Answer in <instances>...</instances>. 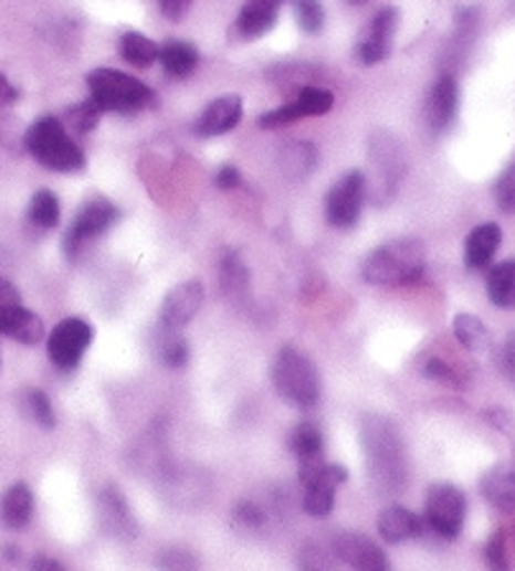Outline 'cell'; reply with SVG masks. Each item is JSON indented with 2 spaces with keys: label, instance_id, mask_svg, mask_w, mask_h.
I'll use <instances>...</instances> for the list:
<instances>
[{
  "label": "cell",
  "instance_id": "6da1fadb",
  "mask_svg": "<svg viewBox=\"0 0 515 571\" xmlns=\"http://www.w3.org/2000/svg\"><path fill=\"white\" fill-rule=\"evenodd\" d=\"M360 442L378 493H401L409 483V454L398 429L386 416L365 413L360 421Z\"/></svg>",
  "mask_w": 515,
  "mask_h": 571
},
{
  "label": "cell",
  "instance_id": "7a4b0ae2",
  "mask_svg": "<svg viewBox=\"0 0 515 571\" xmlns=\"http://www.w3.org/2000/svg\"><path fill=\"white\" fill-rule=\"evenodd\" d=\"M427 268V253L417 237H396L378 245L362 261V278L370 286H411L419 284Z\"/></svg>",
  "mask_w": 515,
  "mask_h": 571
},
{
  "label": "cell",
  "instance_id": "3957f363",
  "mask_svg": "<svg viewBox=\"0 0 515 571\" xmlns=\"http://www.w3.org/2000/svg\"><path fill=\"white\" fill-rule=\"evenodd\" d=\"M90 101L95 103L99 113H120L136 115L144 110H154L159 105V95L154 93L146 82H140L130 74L111 67H97L87 74Z\"/></svg>",
  "mask_w": 515,
  "mask_h": 571
},
{
  "label": "cell",
  "instance_id": "277c9868",
  "mask_svg": "<svg viewBox=\"0 0 515 571\" xmlns=\"http://www.w3.org/2000/svg\"><path fill=\"white\" fill-rule=\"evenodd\" d=\"M23 146L33 156V161L56 173H74L87 167L85 151L66 134L64 123L54 115L33 120L23 136Z\"/></svg>",
  "mask_w": 515,
  "mask_h": 571
},
{
  "label": "cell",
  "instance_id": "5b68a950",
  "mask_svg": "<svg viewBox=\"0 0 515 571\" xmlns=\"http://www.w3.org/2000/svg\"><path fill=\"white\" fill-rule=\"evenodd\" d=\"M271 380L281 399L296 405V409L309 411L322 399V380L317 366L298 347H281L276 358H273Z\"/></svg>",
  "mask_w": 515,
  "mask_h": 571
},
{
  "label": "cell",
  "instance_id": "8992f818",
  "mask_svg": "<svg viewBox=\"0 0 515 571\" xmlns=\"http://www.w3.org/2000/svg\"><path fill=\"white\" fill-rule=\"evenodd\" d=\"M368 159L372 169V181H368V200L376 204H386L403 187L406 173H409V151L403 140L390 130H376L370 136Z\"/></svg>",
  "mask_w": 515,
  "mask_h": 571
},
{
  "label": "cell",
  "instance_id": "52a82bcc",
  "mask_svg": "<svg viewBox=\"0 0 515 571\" xmlns=\"http://www.w3.org/2000/svg\"><path fill=\"white\" fill-rule=\"evenodd\" d=\"M120 220V210L105 197H93L80 207V212L74 214L70 230L64 235V255L72 263L80 258L82 251L93 243V240L103 237L107 230L115 228V222Z\"/></svg>",
  "mask_w": 515,
  "mask_h": 571
},
{
  "label": "cell",
  "instance_id": "ba28073f",
  "mask_svg": "<svg viewBox=\"0 0 515 571\" xmlns=\"http://www.w3.org/2000/svg\"><path fill=\"white\" fill-rule=\"evenodd\" d=\"M464 518H467V498L460 487L439 483L429 487L423 500V524L444 541H454L462 533Z\"/></svg>",
  "mask_w": 515,
  "mask_h": 571
},
{
  "label": "cell",
  "instance_id": "9c48e42d",
  "mask_svg": "<svg viewBox=\"0 0 515 571\" xmlns=\"http://www.w3.org/2000/svg\"><path fill=\"white\" fill-rule=\"evenodd\" d=\"M365 202H368V173L353 169L332 184L324 200V214L332 228L353 230L362 218Z\"/></svg>",
  "mask_w": 515,
  "mask_h": 571
},
{
  "label": "cell",
  "instance_id": "30bf717a",
  "mask_svg": "<svg viewBox=\"0 0 515 571\" xmlns=\"http://www.w3.org/2000/svg\"><path fill=\"white\" fill-rule=\"evenodd\" d=\"M95 339V329L87 319L82 317H66L52 329L46 339V355L52 366L62 372L74 370L85 358Z\"/></svg>",
  "mask_w": 515,
  "mask_h": 571
},
{
  "label": "cell",
  "instance_id": "8fae6325",
  "mask_svg": "<svg viewBox=\"0 0 515 571\" xmlns=\"http://www.w3.org/2000/svg\"><path fill=\"white\" fill-rule=\"evenodd\" d=\"M298 477L304 483V512L312 518H327L335 510L337 487L347 483V469L339 465H312L298 467Z\"/></svg>",
  "mask_w": 515,
  "mask_h": 571
},
{
  "label": "cell",
  "instance_id": "7c38bea8",
  "mask_svg": "<svg viewBox=\"0 0 515 571\" xmlns=\"http://www.w3.org/2000/svg\"><path fill=\"white\" fill-rule=\"evenodd\" d=\"M332 105H335V95H332L329 89L304 85L286 105L276 107V110L263 113L261 118H258V128L263 130L288 128L304 118H319V115H327L332 110Z\"/></svg>",
  "mask_w": 515,
  "mask_h": 571
},
{
  "label": "cell",
  "instance_id": "4fadbf2b",
  "mask_svg": "<svg viewBox=\"0 0 515 571\" xmlns=\"http://www.w3.org/2000/svg\"><path fill=\"white\" fill-rule=\"evenodd\" d=\"M460 115V82L454 72H442L423 103V126L431 136H444Z\"/></svg>",
  "mask_w": 515,
  "mask_h": 571
},
{
  "label": "cell",
  "instance_id": "5bb4252c",
  "mask_svg": "<svg viewBox=\"0 0 515 571\" xmlns=\"http://www.w3.org/2000/svg\"><path fill=\"white\" fill-rule=\"evenodd\" d=\"M398 21H401V15H398L396 8H380V11L372 15L362 39L357 41V64H362V67H376V64L388 60L390 49H393Z\"/></svg>",
  "mask_w": 515,
  "mask_h": 571
},
{
  "label": "cell",
  "instance_id": "9a60e30c",
  "mask_svg": "<svg viewBox=\"0 0 515 571\" xmlns=\"http://www.w3.org/2000/svg\"><path fill=\"white\" fill-rule=\"evenodd\" d=\"M332 553L353 571H393L386 551H380V546L362 533H337L332 538Z\"/></svg>",
  "mask_w": 515,
  "mask_h": 571
},
{
  "label": "cell",
  "instance_id": "2e32d148",
  "mask_svg": "<svg viewBox=\"0 0 515 571\" xmlns=\"http://www.w3.org/2000/svg\"><path fill=\"white\" fill-rule=\"evenodd\" d=\"M202 304H204L202 281L192 278V281H185V284L174 286L161 302L159 327L177 329V332H181V329L197 317V311L202 309Z\"/></svg>",
  "mask_w": 515,
  "mask_h": 571
},
{
  "label": "cell",
  "instance_id": "e0dca14e",
  "mask_svg": "<svg viewBox=\"0 0 515 571\" xmlns=\"http://www.w3.org/2000/svg\"><path fill=\"white\" fill-rule=\"evenodd\" d=\"M243 120V97L240 95H220L199 113L195 130L199 138H218L230 134Z\"/></svg>",
  "mask_w": 515,
  "mask_h": 571
},
{
  "label": "cell",
  "instance_id": "ac0fdd59",
  "mask_svg": "<svg viewBox=\"0 0 515 571\" xmlns=\"http://www.w3.org/2000/svg\"><path fill=\"white\" fill-rule=\"evenodd\" d=\"M286 0H245V6L240 8L232 23V34L240 41H253L269 34L276 27L281 8Z\"/></svg>",
  "mask_w": 515,
  "mask_h": 571
},
{
  "label": "cell",
  "instance_id": "d6986e66",
  "mask_svg": "<svg viewBox=\"0 0 515 571\" xmlns=\"http://www.w3.org/2000/svg\"><path fill=\"white\" fill-rule=\"evenodd\" d=\"M378 533L386 543L398 546L411 541V538H421L427 533V524L417 512L403 508V505H390L378 516Z\"/></svg>",
  "mask_w": 515,
  "mask_h": 571
},
{
  "label": "cell",
  "instance_id": "ffe728a7",
  "mask_svg": "<svg viewBox=\"0 0 515 571\" xmlns=\"http://www.w3.org/2000/svg\"><path fill=\"white\" fill-rule=\"evenodd\" d=\"M220 292L232 306H245L251 302V271L238 251H228L218 271Z\"/></svg>",
  "mask_w": 515,
  "mask_h": 571
},
{
  "label": "cell",
  "instance_id": "44dd1931",
  "mask_svg": "<svg viewBox=\"0 0 515 571\" xmlns=\"http://www.w3.org/2000/svg\"><path fill=\"white\" fill-rule=\"evenodd\" d=\"M503 243V230L497 222H483L472 228L464 240V266L470 271H485L493 263L497 247Z\"/></svg>",
  "mask_w": 515,
  "mask_h": 571
},
{
  "label": "cell",
  "instance_id": "7402d4cb",
  "mask_svg": "<svg viewBox=\"0 0 515 571\" xmlns=\"http://www.w3.org/2000/svg\"><path fill=\"white\" fill-rule=\"evenodd\" d=\"M0 335L19 339L21 345H36L44 339V321L23 304L0 306Z\"/></svg>",
  "mask_w": 515,
  "mask_h": 571
},
{
  "label": "cell",
  "instance_id": "603a6c76",
  "mask_svg": "<svg viewBox=\"0 0 515 571\" xmlns=\"http://www.w3.org/2000/svg\"><path fill=\"white\" fill-rule=\"evenodd\" d=\"M319 151L312 140H288L278 151V169L291 181H304L317 169Z\"/></svg>",
  "mask_w": 515,
  "mask_h": 571
},
{
  "label": "cell",
  "instance_id": "cb8c5ba5",
  "mask_svg": "<svg viewBox=\"0 0 515 571\" xmlns=\"http://www.w3.org/2000/svg\"><path fill=\"white\" fill-rule=\"evenodd\" d=\"M480 493L497 510H515V465L487 469L480 479Z\"/></svg>",
  "mask_w": 515,
  "mask_h": 571
},
{
  "label": "cell",
  "instance_id": "d4e9b609",
  "mask_svg": "<svg viewBox=\"0 0 515 571\" xmlns=\"http://www.w3.org/2000/svg\"><path fill=\"white\" fill-rule=\"evenodd\" d=\"M33 518V493L27 483H13L0 498V520L11 531L27 528Z\"/></svg>",
  "mask_w": 515,
  "mask_h": 571
},
{
  "label": "cell",
  "instance_id": "484cf974",
  "mask_svg": "<svg viewBox=\"0 0 515 571\" xmlns=\"http://www.w3.org/2000/svg\"><path fill=\"white\" fill-rule=\"evenodd\" d=\"M159 64L166 77L187 80L199 67V52L189 41L171 39L159 49Z\"/></svg>",
  "mask_w": 515,
  "mask_h": 571
},
{
  "label": "cell",
  "instance_id": "4316f807",
  "mask_svg": "<svg viewBox=\"0 0 515 571\" xmlns=\"http://www.w3.org/2000/svg\"><path fill=\"white\" fill-rule=\"evenodd\" d=\"M288 450L302 467L319 465L324 457V434L314 421H302L288 436Z\"/></svg>",
  "mask_w": 515,
  "mask_h": 571
},
{
  "label": "cell",
  "instance_id": "83f0119b",
  "mask_svg": "<svg viewBox=\"0 0 515 571\" xmlns=\"http://www.w3.org/2000/svg\"><path fill=\"white\" fill-rule=\"evenodd\" d=\"M487 299L493 302L497 309H515V258L495 263L487 271Z\"/></svg>",
  "mask_w": 515,
  "mask_h": 571
},
{
  "label": "cell",
  "instance_id": "f1b7e54d",
  "mask_svg": "<svg viewBox=\"0 0 515 571\" xmlns=\"http://www.w3.org/2000/svg\"><path fill=\"white\" fill-rule=\"evenodd\" d=\"M454 339L464 350L470 352H487L493 347V335L483 319H477L475 314H456L452 321Z\"/></svg>",
  "mask_w": 515,
  "mask_h": 571
},
{
  "label": "cell",
  "instance_id": "f546056e",
  "mask_svg": "<svg viewBox=\"0 0 515 571\" xmlns=\"http://www.w3.org/2000/svg\"><path fill=\"white\" fill-rule=\"evenodd\" d=\"M159 49L161 46L151 36L140 34V31H128L120 36V56L138 70H148L159 62Z\"/></svg>",
  "mask_w": 515,
  "mask_h": 571
},
{
  "label": "cell",
  "instance_id": "4dcf8cb0",
  "mask_svg": "<svg viewBox=\"0 0 515 571\" xmlns=\"http://www.w3.org/2000/svg\"><path fill=\"white\" fill-rule=\"evenodd\" d=\"M27 218L33 228L54 230L60 225V218H62L60 197H56L52 189H39V192L31 197Z\"/></svg>",
  "mask_w": 515,
  "mask_h": 571
},
{
  "label": "cell",
  "instance_id": "1f68e13d",
  "mask_svg": "<svg viewBox=\"0 0 515 571\" xmlns=\"http://www.w3.org/2000/svg\"><path fill=\"white\" fill-rule=\"evenodd\" d=\"M156 355L164 362L166 368L179 370L189 362V345L187 339L181 337L177 329H159V347H156Z\"/></svg>",
  "mask_w": 515,
  "mask_h": 571
},
{
  "label": "cell",
  "instance_id": "d6a6232c",
  "mask_svg": "<svg viewBox=\"0 0 515 571\" xmlns=\"http://www.w3.org/2000/svg\"><path fill=\"white\" fill-rule=\"evenodd\" d=\"M294 13H296V23L302 27L304 34H319L324 29V6L319 0H294Z\"/></svg>",
  "mask_w": 515,
  "mask_h": 571
},
{
  "label": "cell",
  "instance_id": "836d02e7",
  "mask_svg": "<svg viewBox=\"0 0 515 571\" xmlns=\"http://www.w3.org/2000/svg\"><path fill=\"white\" fill-rule=\"evenodd\" d=\"M99 505H103L105 516L115 520V524H113L115 531H120L123 526L133 528V520H130V512H128V503L120 495L118 487H107V490L99 495Z\"/></svg>",
  "mask_w": 515,
  "mask_h": 571
},
{
  "label": "cell",
  "instance_id": "e575fe53",
  "mask_svg": "<svg viewBox=\"0 0 515 571\" xmlns=\"http://www.w3.org/2000/svg\"><path fill=\"white\" fill-rule=\"evenodd\" d=\"M495 202L501 207L503 212L515 214V159L505 167V171L497 177L495 187H493Z\"/></svg>",
  "mask_w": 515,
  "mask_h": 571
},
{
  "label": "cell",
  "instance_id": "d590c367",
  "mask_svg": "<svg viewBox=\"0 0 515 571\" xmlns=\"http://www.w3.org/2000/svg\"><path fill=\"white\" fill-rule=\"evenodd\" d=\"M27 405L31 411V416L36 424H41L44 429H54L56 426V413H54V405L49 401L46 393L41 391H29L27 393Z\"/></svg>",
  "mask_w": 515,
  "mask_h": 571
},
{
  "label": "cell",
  "instance_id": "8d00e7d4",
  "mask_svg": "<svg viewBox=\"0 0 515 571\" xmlns=\"http://www.w3.org/2000/svg\"><path fill=\"white\" fill-rule=\"evenodd\" d=\"M485 564L490 571H511L508 551H505V533L495 531L485 546Z\"/></svg>",
  "mask_w": 515,
  "mask_h": 571
},
{
  "label": "cell",
  "instance_id": "74e56055",
  "mask_svg": "<svg viewBox=\"0 0 515 571\" xmlns=\"http://www.w3.org/2000/svg\"><path fill=\"white\" fill-rule=\"evenodd\" d=\"M99 115H103V113H99L97 107H95V103L87 97L85 103H80L77 107H72V110H70V123H72V128L77 130V134H90V130L97 126Z\"/></svg>",
  "mask_w": 515,
  "mask_h": 571
},
{
  "label": "cell",
  "instance_id": "f35d334b",
  "mask_svg": "<svg viewBox=\"0 0 515 571\" xmlns=\"http://www.w3.org/2000/svg\"><path fill=\"white\" fill-rule=\"evenodd\" d=\"M298 571H332L327 553L317 543H304L298 551Z\"/></svg>",
  "mask_w": 515,
  "mask_h": 571
},
{
  "label": "cell",
  "instance_id": "ab89813d",
  "mask_svg": "<svg viewBox=\"0 0 515 571\" xmlns=\"http://www.w3.org/2000/svg\"><path fill=\"white\" fill-rule=\"evenodd\" d=\"M232 520H235L240 528H253V531H255V528H263L265 516L255 503L245 500V503L235 505V510H232Z\"/></svg>",
  "mask_w": 515,
  "mask_h": 571
},
{
  "label": "cell",
  "instance_id": "60d3db41",
  "mask_svg": "<svg viewBox=\"0 0 515 571\" xmlns=\"http://www.w3.org/2000/svg\"><path fill=\"white\" fill-rule=\"evenodd\" d=\"M423 376L437 380V383H452V385L460 383V376H456V370L442 358H431V360L423 362Z\"/></svg>",
  "mask_w": 515,
  "mask_h": 571
},
{
  "label": "cell",
  "instance_id": "b9f144b4",
  "mask_svg": "<svg viewBox=\"0 0 515 571\" xmlns=\"http://www.w3.org/2000/svg\"><path fill=\"white\" fill-rule=\"evenodd\" d=\"M497 370L515 385V332L505 337L501 350H497Z\"/></svg>",
  "mask_w": 515,
  "mask_h": 571
},
{
  "label": "cell",
  "instance_id": "7bdbcfd3",
  "mask_svg": "<svg viewBox=\"0 0 515 571\" xmlns=\"http://www.w3.org/2000/svg\"><path fill=\"white\" fill-rule=\"evenodd\" d=\"M164 571H195V559L187 551H169L161 559Z\"/></svg>",
  "mask_w": 515,
  "mask_h": 571
},
{
  "label": "cell",
  "instance_id": "ee69618b",
  "mask_svg": "<svg viewBox=\"0 0 515 571\" xmlns=\"http://www.w3.org/2000/svg\"><path fill=\"white\" fill-rule=\"evenodd\" d=\"M195 0H156V6H159V11L166 15L169 21H179L185 19L189 13V8H192Z\"/></svg>",
  "mask_w": 515,
  "mask_h": 571
},
{
  "label": "cell",
  "instance_id": "f6af8a7d",
  "mask_svg": "<svg viewBox=\"0 0 515 571\" xmlns=\"http://www.w3.org/2000/svg\"><path fill=\"white\" fill-rule=\"evenodd\" d=\"M240 181H243V173L238 171V167H230V163H225V167L214 173V184H218V189H235L240 187Z\"/></svg>",
  "mask_w": 515,
  "mask_h": 571
},
{
  "label": "cell",
  "instance_id": "bcb514c9",
  "mask_svg": "<svg viewBox=\"0 0 515 571\" xmlns=\"http://www.w3.org/2000/svg\"><path fill=\"white\" fill-rule=\"evenodd\" d=\"M19 97H21V89L15 87L13 82L6 77V74H0V107L15 105L19 103Z\"/></svg>",
  "mask_w": 515,
  "mask_h": 571
},
{
  "label": "cell",
  "instance_id": "7dc6e473",
  "mask_svg": "<svg viewBox=\"0 0 515 571\" xmlns=\"http://www.w3.org/2000/svg\"><path fill=\"white\" fill-rule=\"evenodd\" d=\"M21 304V296L15 292L13 284H8L6 278H0V306H15Z\"/></svg>",
  "mask_w": 515,
  "mask_h": 571
},
{
  "label": "cell",
  "instance_id": "c3c4849f",
  "mask_svg": "<svg viewBox=\"0 0 515 571\" xmlns=\"http://www.w3.org/2000/svg\"><path fill=\"white\" fill-rule=\"evenodd\" d=\"M31 571H64V567L52 557H36L31 561Z\"/></svg>",
  "mask_w": 515,
  "mask_h": 571
},
{
  "label": "cell",
  "instance_id": "681fc988",
  "mask_svg": "<svg viewBox=\"0 0 515 571\" xmlns=\"http://www.w3.org/2000/svg\"><path fill=\"white\" fill-rule=\"evenodd\" d=\"M350 3H355V6H357V3H365V0H350Z\"/></svg>",
  "mask_w": 515,
  "mask_h": 571
}]
</instances>
